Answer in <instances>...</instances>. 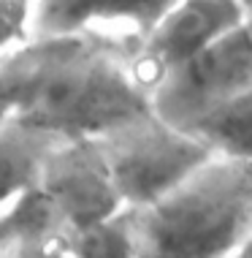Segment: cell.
I'll return each instance as SVG.
<instances>
[{
  "label": "cell",
  "instance_id": "6da1fadb",
  "mask_svg": "<svg viewBox=\"0 0 252 258\" xmlns=\"http://www.w3.org/2000/svg\"><path fill=\"white\" fill-rule=\"evenodd\" d=\"M138 44L95 33L30 38L6 52L17 85L14 120L60 139H101L152 111Z\"/></svg>",
  "mask_w": 252,
  "mask_h": 258
},
{
  "label": "cell",
  "instance_id": "7a4b0ae2",
  "mask_svg": "<svg viewBox=\"0 0 252 258\" xmlns=\"http://www.w3.org/2000/svg\"><path fill=\"white\" fill-rule=\"evenodd\" d=\"M130 209L138 258H222L252 234V160L214 150L168 193Z\"/></svg>",
  "mask_w": 252,
  "mask_h": 258
},
{
  "label": "cell",
  "instance_id": "3957f363",
  "mask_svg": "<svg viewBox=\"0 0 252 258\" xmlns=\"http://www.w3.org/2000/svg\"><path fill=\"white\" fill-rule=\"evenodd\" d=\"M125 207L160 199L214 152L201 136L165 122L155 111L98 139Z\"/></svg>",
  "mask_w": 252,
  "mask_h": 258
},
{
  "label": "cell",
  "instance_id": "277c9868",
  "mask_svg": "<svg viewBox=\"0 0 252 258\" xmlns=\"http://www.w3.org/2000/svg\"><path fill=\"white\" fill-rule=\"evenodd\" d=\"M252 90V11L225 36L163 74L152 87V111L190 131L214 109Z\"/></svg>",
  "mask_w": 252,
  "mask_h": 258
},
{
  "label": "cell",
  "instance_id": "5b68a950",
  "mask_svg": "<svg viewBox=\"0 0 252 258\" xmlns=\"http://www.w3.org/2000/svg\"><path fill=\"white\" fill-rule=\"evenodd\" d=\"M36 190L60 234L90 228L125 207L98 139H60L41 166Z\"/></svg>",
  "mask_w": 252,
  "mask_h": 258
},
{
  "label": "cell",
  "instance_id": "8992f818",
  "mask_svg": "<svg viewBox=\"0 0 252 258\" xmlns=\"http://www.w3.org/2000/svg\"><path fill=\"white\" fill-rule=\"evenodd\" d=\"M247 14L241 0H174L149 27L136 52L138 74L149 93L163 74L225 36Z\"/></svg>",
  "mask_w": 252,
  "mask_h": 258
},
{
  "label": "cell",
  "instance_id": "52a82bcc",
  "mask_svg": "<svg viewBox=\"0 0 252 258\" xmlns=\"http://www.w3.org/2000/svg\"><path fill=\"white\" fill-rule=\"evenodd\" d=\"M174 0H36L33 38L95 33L141 44Z\"/></svg>",
  "mask_w": 252,
  "mask_h": 258
},
{
  "label": "cell",
  "instance_id": "ba28073f",
  "mask_svg": "<svg viewBox=\"0 0 252 258\" xmlns=\"http://www.w3.org/2000/svg\"><path fill=\"white\" fill-rule=\"evenodd\" d=\"M57 142L60 136L19 120L0 125V212L36 190L41 166Z\"/></svg>",
  "mask_w": 252,
  "mask_h": 258
},
{
  "label": "cell",
  "instance_id": "9c48e42d",
  "mask_svg": "<svg viewBox=\"0 0 252 258\" xmlns=\"http://www.w3.org/2000/svg\"><path fill=\"white\" fill-rule=\"evenodd\" d=\"M57 239L60 226L38 190L0 212V258H46Z\"/></svg>",
  "mask_w": 252,
  "mask_h": 258
},
{
  "label": "cell",
  "instance_id": "30bf717a",
  "mask_svg": "<svg viewBox=\"0 0 252 258\" xmlns=\"http://www.w3.org/2000/svg\"><path fill=\"white\" fill-rule=\"evenodd\" d=\"M60 239L71 258H138L130 207H122L90 228L60 234Z\"/></svg>",
  "mask_w": 252,
  "mask_h": 258
},
{
  "label": "cell",
  "instance_id": "8fae6325",
  "mask_svg": "<svg viewBox=\"0 0 252 258\" xmlns=\"http://www.w3.org/2000/svg\"><path fill=\"white\" fill-rule=\"evenodd\" d=\"M190 134L201 136L214 150L252 160V90L198 120Z\"/></svg>",
  "mask_w": 252,
  "mask_h": 258
},
{
  "label": "cell",
  "instance_id": "7c38bea8",
  "mask_svg": "<svg viewBox=\"0 0 252 258\" xmlns=\"http://www.w3.org/2000/svg\"><path fill=\"white\" fill-rule=\"evenodd\" d=\"M36 0H0V54L33 38Z\"/></svg>",
  "mask_w": 252,
  "mask_h": 258
},
{
  "label": "cell",
  "instance_id": "4fadbf2b",
  "mask_svg": "<svg viewBox=\"0 0 252 258\" xmlns=\"http://www.w3.org/2000/svg\"><path fill=\"white\" fill-rule=\"evenodd\" d=\"M222 258H252V234L241 242L239 247H233L228 255H222Z\"/></svg>",
  "mask_w": 252,
  "mask_h": 258
},
{
  "label": "cell",
  "instance_id": "5bb4252c",
  "mask_svg": "<svg viewBox=\"0 0 252 258\" xmlns=\"http://www.w3.org/2000/svg\"><path fill=\"white\" fill-rule=\"evenodd\" d=\"M46 258H71V253L65 250V245H62V239H57L52 245V250H49V255Z\"/></svg>",
  "mask_w": 252,
  "mask_h": 258
},
{
  "label": "cell",
  "instance_id": "9a60e30c",
  "mask_svg": "<svg viewBox=\"0 0 252 258\" xmlns=\"http://www.w3.org/2000/svg\"><path fill=\"white\" fill-rule=\"evenodd\" d=\"M244 6H247V11H252V0H241Z\"/></svg>",
  "mask_w": 252,
  "mask_h": 258
}]
</instances>
